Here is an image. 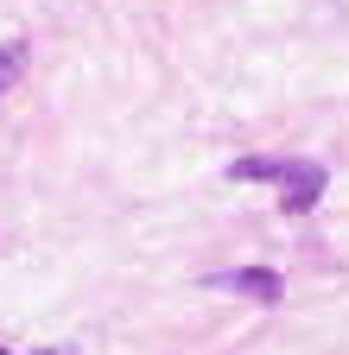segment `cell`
Listing matches in <instances>:
<instances>
[{"label":"cell","mask_w":349,"mask_h":355,"mask_svg":"<svg viewBox=\"0 0 349 355\" xmlns=\"http://www.w3.org/2000/svg\"><path fill=\"white\" fill-rule=\"evenodd\" d=\"M229 178L235 184H273L280 209H292V216L318 209V197H324V165L318 159H235Z\"/></svg>","instance_id":"obj_1"},{"label":"cell","mask_w":349,"mask_h":355,"mask_svg":"<svg viewBox=\"0 0 349 355\" xmlns=\"http://www.w3.org/2000/svg\"><path fill=\"white\" fill-rule=\"evenodd\" d=\"M210 286H216V292H241V298H254V304H280V298H286V279L273 273V266H235V273H216Z\"/></svg>","instance_id":"obj_2"},{"label":"cell","mask_w":349,"mask_h":355,"mask_svg":"<svg viewBox=\"0 0 349 355\" xmlns=\"http://www.w3.org/2000/svg\"><path fill=\"white\" fill-rule=\"evenodd\" d=\"M19 76H26V38H7V44H0V102L13 96Z\"/></svg>","instance_id":"obj_3"},{"label":"cell","mask_w":349,"mask_h":355,"mask_svg":"<svg viewBox=\"0 0 349 355\" xmlns=\"http://www.w3.org/2000/svg\"><path fill=\"white\" fill-rule=\"evenodd\" d=\"M0 355H19V349H0ZM32 355H70V349H32Z\"/></svg>","instance_id":"obj_4"}]
</instances>
